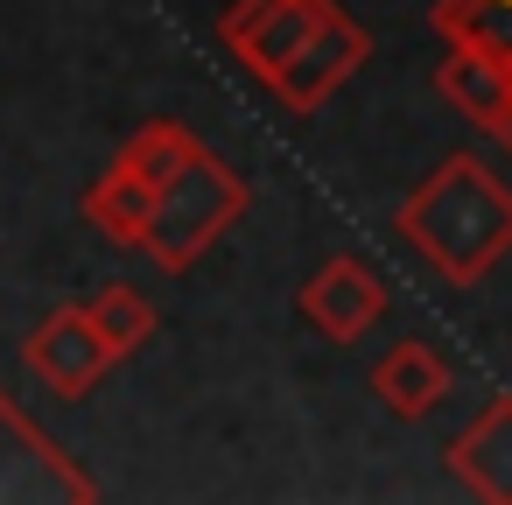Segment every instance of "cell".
Instances as JSON below:
<instances>
[{
	"label": "cell",
	"mask_w": 512,
	"mask_h": 505,
	"mask_svg": "<svg viewBox=\"0 0 512 505\" xmlns=\"http://www.w3.org/2000/svg\"><path fill=\"white\" fill-rule=\"evenodd\" d=\"M400 239L456 288H477L505 253H512V190L470 162V155H449L407 204H400Z\"/></svg>",
	"instance_id": "obj_1"
},
{
	"label": "cell",
	"mask_w": 512,
	"mask_h": 505,
	"mask_svg": "<svg viewBox=\"0 0 512 505\" xmlns=\"http://www.w3.org/2000/svg\"><path fill=\"white\" fill-rule=\"evenodd\" d=\"M246 204H253L246 176L204 148L197 162H183V169L155 190V204H148V232H141V253H148L162 274H190V267H197V260H204L239 218H246Z\"/></svg>",
	"instance_id": "obj_2"
},
{
	"label": "cell",
	"mask_w": 512,
	"mask_h": 505,
	"mask_svg": "<svg viewBox=\"0 0 512 505\" xmlns=\"http://www.w3.org/2000/svg\"><path fill=\"white\" fill-rule=\"evenodd\" d=\"M330 15H337V0H232L218 36L260 85H281L295 71V57L330 29Z\"/></svg>",
	"instance_id": "obj_3"
},
{
	"label": "cell",
	"mask_w": 512,
	"mask_h": 505,
	"mask_svg": "<svg viewBox=\"0 0 512 505\" xmlns=\"http://www.w3.org/2000/svg\"><path fill=\"white\" fill-rule=\"evenodd\" d=\"M295 309H302V323L323 330L330 344H358V337L386 316V281H379L365 260L337 253V260H323V267L309 274V288L295 295Z\"/></svg>",
	"instance_id": "obj_4"
},
{
	"label": "cell",
	"mask_w": 512,
	"mask_h": 505,
	"mask_svg": "<svg viewBox=\"0 0 512 505\" xmlns=\"http://www.w3.org/2000/svg\"><path fill=\"white\" fill-rule=\"evenodd\" d=\"M113 365H120V358L106 351V337L92 330V316H85L78 302H71V309H57V316H43V323H36V337H29V372H36L50 393H64V400L92 393Z\"/></svg>",
	"instance_id": "obj_5"
},
{
	"label": "cell",
	"mask_w": 512,
	"mask_h": 505,
	"mask_svg": "<svg viewBox=\"0 0 512 505\" xmlns=\"http://www.w3.org/2000/svg\"><path fill=\"white\" fill-rule=\"evenodd\" d=\"M365 57H372V36L337 8V15H330V29H323V36L295 57V71L274 85V99H281V106H295V113H316V106H330V99L351 85V71H358Z\"/></svg>",
	"instance_id": "obj_6"
},
{
	"label": "cell",
	"mask_w": 512,
	"mask_h": 505,
	"mask_svg": "<svg viewBox=\"0 0 512 505\" xmlns=\"http://www.w3.org/2000/svg\"><path fill=\"white\" fill-rule=\"evenodd\" d=\"M449 386H456L449 358H442L435 344H421V337L393 344V351L372 365V400H386V414H400V421L435 414V407L449 400Z\"/></svg>",
	"instance_id": "obj_7"
},
{
	"label": "cell",
	"mask_w": 512,
	"mask_h": 505,
	"mask_svg": "<svg viewBox=\"0 0 512 505\" xmlns=\"http://www.w3.org/2000/svg\"><path fill=\"white\" fill-rule=\"evenodd\" d=\"M449 470H456L477 498L512 505V393H498V400L449 442Z\"/></svg>",
	"instance_id": "obj_8"
},
{
	"label": "cell",
	"mask_w": 512,
	"mask_h": 505,
	"mask_svg": "<svg viewBox=\"0 0 512 505\" xmlns=\"http://www.w3.org/2000/svg\"><path fill=\"white\" fill-rule=\"evenodd\" d=\"M435 92H442L470 127L491 134V127L512 113V64H498V57H484V50H449L442 71H435Z\"/></svg>",
	"instance_id": "obj_9"
},
{
	"label": "cell",
	"mask_w": 512,
	"mask_h": 505,
	"mask_svg": "<svg viewBox=\"0 0 512 505\" xmlns=\"http://www.w3.org/2000/svg\"><path fill=\"white\" fill-rule=\"evenodd\" d=\"M197 155H204V141H197L183 120H148V127L113 155V169H127V176L148 183V190H162V183H169L183 162H197Z\"/></svg>",
	"instance_id": "obj_10"
},
{
	"label": "cell",
	"mask_w": 512,
	"mask_h": 505,
	"mask_svg": "<svg viewBox=\"0 0 512 505\" xmlns=\"http://www.w3.org/2000/svg\"><path fill=\"white\" fill-rule=\"evenodd\" d=\"M435 29L449 50H484L512 64V0H435Z\"/></svg>",
	"instance_id": "obj_11"
},
{
	"label": "cell",
	"mask_w": 512,
	"mask_h": 505,
	"mask_svg": "<svg viewBox=\"0 0 512 505\" xmlns=\"http://www.w3.org/2000/svg\"><path fill=\"white\" fill-rule=\"evenodd\" d=\"M148 204H155V190L134 183L127 169H106V176L85 190V218H92L113 246H141V232H148Z\"/></svg>",
	"instance_id": "obj_12"
},
{
	"label": "cell",
	"mask_w": 512,
	"mask_h": 505,
	"mask_svg": "<svg viewBox=\"0 0 512 505\" xmlns=\"http://www.w3.org/2000/svg\"><path fill=\"white\" fill-rule=\"evenodd\" d=\"M85 316H92V330L106 337L113 358H134L141 344H155V309H148V295L127 288V281H106V288L85 302Z\"/></svg>",
	"instance_id": "obj_13"
},
{
	"label": "cell",
	"mask_w": 512,
	"mask_h": 505,
	"mask_svg": "<svg viewBox=\"0 0 512 505\" xmlns=\"http://www.w3.org/2000/svg\"><path fill=\"white\" fill-rule=\"evenodd\" d=\"M491 141H498V148H505V155H512V113H505V120H498V127H491Z\"/></svg>",
	"instance_id": "obj_14"
}]
</instances>
